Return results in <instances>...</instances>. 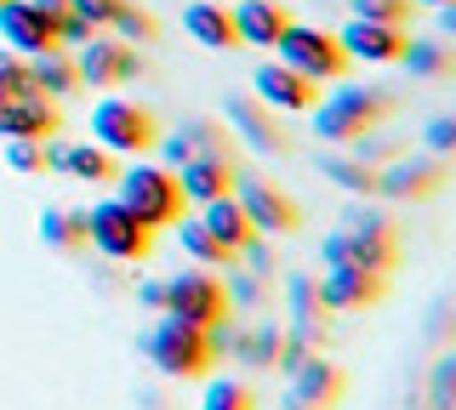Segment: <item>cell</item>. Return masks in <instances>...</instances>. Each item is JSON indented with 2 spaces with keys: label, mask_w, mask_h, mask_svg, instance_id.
Segmentation results:
<instances>
[{
  "label": "cell",
  "mask_w": 456,
  "mask_h": 410,
  "mask_svg": "<svg viewBox=\"0 0 456 410\" xmlns=\"http://www.w3.org/2000/svg\"><path fill=\"white\" fill-rule=\"evenodd\" d=\"M86 245H97L114 262H142L154 251V234L142 229L120 200H97L92 211H86Z\"/></svg>",
  "instance_id": "obj_7"
},
{
  "label": "cell",
  "mask_w": 456,
  "mask_h": 410,
  "mask_svg": "<svg viewBox=\"0 0 456 410\" xmlns=\"http://www.w3.org/2000/svg\"><path fill=\"white\" fill-rule=\"evenodd\" d=\"M137 302L160 314V302H166V279H142V285H137Z\"/></svg>",
  "instance_id": "obj_44"
},
{
  "label": "cell",
  "mask_w": 456,
  "mask_h": 410,
  "mask_svg": "<svg viewBox=\"0 0 456 410\" xmlns=\"http://www.w3.org/2000/svg\"><path fill=\"white\" fill-rule=\"evenodd\" d=\"M234 200H240V211H246L251 234H263V239L291 234L297 222H303V211L285 200L274 182H263V177H240V172H234Z\"/></svg>",
  "instance_id": "obj_10"
},
{
  "label": "cell",
  "mask_w": 456,
  "mask_h": 410,
  "mask_svg": "<svg viewBox=\"0 0 456 410\" xmlns=\"http://www.w3.org/2000/svg\"><path fill=\"white\" fill-rule=\"evenodd\" d=\"M223 120H228V132H234L240 143H251L256 154H285V149H291V143H285V132L274 125V115H268L256 97L228 92L223 97Z\"/></svg>",
  "instance_id": "obj_15"
},
{
  "label": "cell",
  "mask_w": 456,
  "mask_h": 410,
  "mask_svg": "<svg viewBox=\"0 0 456 410\" xmlns=\"http://www.w3.org/2000/svg\"><path fill=\"white\" fill-rule=\"evenodd\" d=\"M52 35H57V46H75V52H80V46H86V40H92L97 29H92L86 18H75V12H63V18L52 23Z\"/></svg>",
  "instance_id": "obj_39"
},
{
  "label": "cell",
  "mask_w": 456,
  "mask_h": 410,
  "mask_svg": "<svg viewBox=\"0 0 456 410\" xmlns=\"http://www.w3.org/2000/svg\"><path fill=\"white\" fill-rule=\"evenodd\" d=\"M200 410H256V393L240 376H211L200 393Z\"/></svg>",
  "instance_id": "obj_31"
},
{
  "label": "cell",
  "mask_w": 456,
  "mask_h": 410,
  "mask_svg": "<svg viewBox=\"0 0 456 410\" xmlns=\"http://www.w3.org/2000/svg\"><path fill=\"white\" fill-rule=\"evenodd\" d=\"M342 399V371L320 353H308L291 371V388H285V410H331Z\"/></svg>",
  "instance_id": "obj_16"
},
{
  "label": "cell",
  "mask_w": 456,
  "mask_h": 410,
  "mask_svg": "<svg viewBox=\"0 0 456 410\" xmlns=\"http://www.w3.org/2000/svg\"><path fill=\"white\" fill-rule=\"evenodd\" d=\"M6 165L18 177L46 172V137H6Z\"/></svg>",
  "instance_id": "obj_35"
},
{
  "label": "cell",
  "mask_w": 456,
  "mask_h": 410,
  "mask_svg": "<svg viewBox=\"0 0 456 410\" xmlns=\"http://www.w3.org/2000/svg\"><path fill=\"white\" fill-rule=\"evenodd\" d=\"M28 80H35V92L46 97V103H63V97L80 92L75 58H69L63 46H57V52H40V58H28Z\"/></svg>",
  "instance_id": "obj_23"
},
{
  "label": "cell",
  "mask_w": 456,
  "mask_h": 410,
  "mask_svg": "<svg viewBox=\"0 0 456 410\" xmlns=\"http://www.w3.org/2000/svg\"><path fill=\"white\" fill-rule=\"evenodd\" d=\"M251 92L263 109H280V115H308L314 97H320V86L314 80H303L297 68H285L280 58H263L251 68Z\"/></svg>",
  "instance_id": "obj_12"
},
{
  "label": "cell",
  "mask_w": 456,
  "mask_h": 410,
  "mask_svg": "<svg viewBox=\"0 0 456 410\" xmlns=\"http://www.w3.org/2000/svg\"><path fill=\"white\" fill-rule=\"evenodd\" d=\"M417 6H451V0H417Z\"/></svg>",
  "instance_id": "obj_46"
},
{
  "label": "cell",
  "mask_w": 456,
  "mask_h": 410,
  "mask_svg": "<svg viewBox=\"0 0 456 410\" xmlns=\"http://www.w3.org/2000/svg\"><path fill=\"white\" fill-rule=\"evenodd\" d=\"M445 182H451L445 154H399V160L377 165L370 194H377V200H428V194H439Z\"/></svg>",
  "instance_id": "obj_8"
},
{
  "label": "cell",
  "mask_w": 456,
  "mask_h": 410,
  "mask_svg": "<svg viewBox=\"0 0 456 410\" xmlns=\"http://www.w3.org/2000/svg\"><path fill=\"white\" fill-rule=\"evenodd\" d=\"M422 143H428V154H451L456 149V115H434L422 125Z\"/></svg>",
  "instance_id": "obj_38"
},
{
  "label": "cell",
  "mask_w": 456,
  "mask_h": 410,
  "mask_svg": "<svg viewBox=\"0 0 456 410\" xmlns=\"http://www.w3.org/2000/svg\"><path fill=\"white\" fill-rule=\"evenodd\" d=\"M18 97H40L35 80H28V58L0 46V103H18Z\"/></svg>",
  "instance_id": "obj_34"
},
{
  "label": "cell",
  "mask_w": 456,
  "mask_h": 410,
  "mask_svg": "<svg viewBox=\"0 0 456 410\" xmlns=\"http://www.w3.org/2000/svg\"><path fill=\"white\" fill-rule=\"evenodd\" d=\"M142 353H149V365L160 376H171V382L206 376L211 359H217L211 342H206V325H183V319H171V314H160V325L142 336Z\"/></svg>",
  "instance_id": "obj_3"
},
{
  "label": "cell",
  "mask_w": 456,
  "mask_h": 410,
  "mask_svg": "<svg viewBox=\"0 0 456 410\" xmlns=\"http://www.w3.org/2000/svg\"><path fill=\"white\" fill-rule=\"evenodd\" d=\"M75 75H80V86H92V92H114V86H126V80L142 75V52L126 46V40H114V35H92L75 58Z\"/></svg>",
  "instance_id": "obj_9"
},
{
  "label": "cell",
  "mask_w": 456,
  "mask_h": 410,
  "mask_svg": "<svg viewBox=\"0 0 456 410\" xmlns=\"http://www.w3.org/2000/svg\"><path fill=\"white\" fill-rule=\"evenodd\" d=\"M35 6H40V18H46V23H57L69 12V0H35Z\"/></svg>",
  "instance_id": "obj_45"
},
{
  "label": "cell",
  "mask_w": 456,
  "mask_h": 410,
  "mask_svg": "<svg viewBox=\"0 0 456 410\" xmlns=\"http://www.w3.org/2000/svg\"><path fill=\"white\" fill-rule=\"evenodd\" d=\"M40 239L52 251H80L86 245V211L80 205H46L40 211Z\"/></svg>",
  "instance_id": "obj_26"
},
{
  "label": "cell",
  "mask_w": 456,
  "mask_h": 410,
  "mask_svg": "<svg viewBox=\"0 0 456 410\" xmlns=\"http://www.w3.org/2000/svg\"><path fill=\"white\" fill-rule=\"evenodd\" d=\"M280 342H285L280 325H256L251 336H240V342H234V359H240V365H251V371H274Z\"/></svg>",
  "instance_id": "obj_30"
},
{
  "label": "cell",
  "mask_w": 456,
  "mask_h": 410,
  "mask_svg": "<svg viewBox=\"0 0 456 410\" xmlns=\"http://www.w3.org/2000/svg\"><path fill=\"white\" fill-rule=\"evenodd\" d=\"M320 257H325V268L348 262V268H365V274L388 279L399 268V239L394 234H348V229H342V234H325Z\"/></svg>",
  "instance_id": "obj_11"
},
{
  "label": "cell",
  "mask_w": 456,
  "mask_h": 410,
  "mask_svg": "<svg viewBox=\"0 0 456 410\" xmlns=\"http://www.w3.org/2000/svg\"><path fill=\"white\" fill-rule=\"evenodd\" d=\"M114 189H120L114 200L132 211L149 234L171 229V222L183 217V205H189V200H183V189H177V177H171L160 160H142V154H137L132 165H120V172H114Z\"/></svg>",
  "instance_id": "obj_1"
},
{
  "label": "cell",
  "mask_w": 456,
  "mask_h": 410,
  "mask_svg": "<svg viewBox=\"0 0 456 410\" xmlns=\"http://www.w3.org/2000/svg\"><path fill=\"white\" fill-rule=\"evenodd\" d=\"M228 23H234V46H251V52H274L280 29L291 23V12L280 0H228Z\"/></svg>",
  "instance_id": "obj_17"
},
{
  "label": "cell",
  "mask_w": 456,
  "mask_h": 410,
  "mask_svg": "<svg viewBox=\"0 0 456 410\" xmlns=\"http://www.w3.org/2000/svg\"><path fill=\"white\" fill-rule=\"evenodd\" d=\"M342 229H348V234H394V239H399V229H394L388 211H377V205H365V200L342 211Z\"/></svg>",
  "instance_id": "obj_36"
},
{
  "label": "cell",
  "mask_w": 456,
  "mask_h": 410,
  "mask_svg": "<svg viewBox=\"0 0 456 410\" xmlns=\"http://www.w3.org/2000/svg\"><path fill=\"white\" fill-rule=\"evenodd\" d=\"M337 46L348 52V63H399V52H405V29L348 18V23L337 29Z\"/></svg>",
  "instance_id": "obj_19"
},
{
  "label": "cell",
  "mask_w": 456,
  "mask_h": 410,
  "mask_svg": "<svg viewBox=\"0 0 456 410\" xmlns=\"http://www.w3.org/2000/svg\"><path fill=\"white\" fill-rule=\"evenodd\" d=\"M57 172H69L80 182H114L120 160H114L103 143H57Z\"/></svg>",
  "instance_id": "obj_24"
},
{
  "label": "cell",
  "mask_w": 456,
  "mask_h": 410,
  "mask_svg": "<svg viewBox=\"0 0 456 410\" xmlns=\"http://www.w3.org/2000/svg\"><path fill=\"white\" fill-rule=\"evenodd\" d=\"M228 279H234L228 302H256V296H263V291H256V274H228Z\"/></svg>",
  "instance_id": "obj_43"
},
{
  "label": "cell",
  "mask_w": 456,
  "mask_h": 410,
  "mask_svg": "<svg viewBox=\"0 0 456 410\" xmlns=\"http://www.w3.org/2000/svg\"><path fill=\"white\" fill-rule=\"evenodd\" d=\"M69 12H75V18H86L92 29H109L114 12H120V0H69Z\"/></svg>",
  "instance_id": "obj_40"
},
{
  "label": "cell",
  "mask_w": 456,
  "mask_h": 410,
  "mask_svg": "<svg viewBox=\"0 0 456 410\" xmlns=\"http://www.w3.org/2000/svg\"><path fill=\"white\" fill-rule=\"evenodd\" d=\"M200 229H206L211 239H217V245L228 251V257H234V251L246 245V239H256L234 194H217V200H206V205H200Z\"/></svg>",
  "instance_id": "obj_21"
},
{
  "label": "cell",
  "mask_w": 456,
  "mask_h": 410,
  "mask_svg": "<svg viewBox=\"0 0 456 410\" xmlns=\"http://www.w3.org/2000/svg\"><path fill=\"white\" fill-rule=\"evenodd\" d=\"M171 177H177L183 200L206 205V200H217V194H234V154H189Z\"/></svg>",
  "instance_id": "obj_18"
},
{
  "label": "cell",
  "mask_w": 456,
  "mask_h": 410,
  "mask_svg": "<svg viewBox=\"0 0 456 410\" xmlns=\"http://www.w3.org/2000/svg\"><path fill=\"white\" fill-rule=\"evenodd\" d=\"M388 109H394L388 86H337L314 109V137H320V143H354V137H365Z\"/></svg>",
  "instance_id": "obj_2"
},
{
  "label": "cell",
  "mask_w": 456,
  "mask_h": 410,
  "mask_svg": "<svg viewBox=\"0 0 456 410\" xmlns=\"http://www.w3.org/2000/svg\"><path fill=\"white\" fill-rule=\"evenodd\" d=\"M274 58H280L285 68H297L303 80H314V86L348 75V52H342L337 35L320 29V23H285L280 40H274Z\"/></svg>",
  "instance_id": "obj_4"
},
{
  "label": "cell",
  "mask_w": 456,
  "mask_h": 410,
  "mask_svg": "<svg viewBox=\"0 0 456 410\" xmlns=\"http://www.w3.org/2000/svg\"><path fill=\"white\" fill-rule=\"evenodd\" d=\"M451 371H456V353L434 365V410H451Z\"/></svg>",
  "instance_id": "obj_42"
},
{
  "label": "cell",
  "mask_w": 456,
  "mask_h": 410,
  "mask_svg": "<svg viewBox=\"0 0 456 410\" xmlns=\"http://www.w3.org/2000/svg\"><path fill=\"white\" fill-rule=\"evenodd\" d=\"M0 46L18 58H40V52H57V35L35 0H0Z\"/></svg>",
  "instance_id": "obj_14"
},
{
  "label": "cell",
  "mask_w": 456,
  "mask_h": 410,
  "mask_svg": "<svg viewBox=\"0 0 456 410\" xmlns=\"http://www.w3.org/2000/svg\"><path fill=\"white\" fill-rule=\"evenodd\" d=\"M154 149H160V165H166V172H177V165L183 160H189V137H183V132H171V137H154Z\"/></svg>",
  "instance_id": "obj_41"
},
{
  "label": "cell",
  "mask_w": 456,
  "mask_h": 410,
  "mask_svg": "<svg viewBox=\"0 0 456 410\" xmlns=\"http://www.w3.org/2000/svg\"><path fill=\"white\" fill-rule=\"evenodd\" d=\"M354 18L365 23H388V29H411V18H417V0H348Z\"/></svg>",
  "instance_id": "obj_32"
},
{
  "label": "cell",
  "mask_w": 456,
  "mask_h": 410,
  "mask_svg": "<svg viewBox=\"0 0 456 410\" xmlns=\"http://www.w3.org/2000/svg\"><path fill=\"white\" fill-rule=\"evenodd\" d=\"M320 172L337 182V189H348L354 200H370V182H377V165L354 160V154H320Z\"/></svg>",
  "instance_id": "obj_28"
},
{
  "label": "cell",
  "mask_w": 456,
  "mask_h": 410,
  "mask_svg": "<svg viewBox=\"0 0 456 410\" xmlns=\"http://www.w3.org/2000/svg\"><path fill=\"white\" fill-rule=\"evenodd\" d=\"M114 40H126V46H142V40H154L160 35V23H154V12H142V6H132V0H120V12H114Z\"/></svg>",
  "instance_id": "obj_33"
},
{
  "label": "cell",
  "mask_w": 456,
  "mask_h": 410,
  "mask_svg": "<svg viewBox=\"0 0 456 410\" xmlns=\"http://www.w3.org/2000/svg\"><path fill=\"white\" fill-rule=\"evenodd\" d=\"M177 132L189 137V149H194V154H228V149H223V143H228V132H223L217 120H183Z\"/></svg>",
  "instance_id": "obj_37"
},
{
  "label": "cell",
  "mask_w": 456,
  "mask_h": 410,
  "mask_svg": "<svg viewBox=\"0 0 456 410\" xmlns=\"http://www.w3.org/2000/svg\"><path fill=\"white\" fill-rule=\"evenodd\" d=\"M314 291H320V308H331V314H360V308L382 302V291H388V279L382 274H365V268H325L320 279H314Z\"/></svg>",
  "instance_id": "obj_13"
},
{
  "label": "cell",
  "mask_w": 456,
  "mask_h": 410,
  "mask_svg": "<svg viewBox=\"0 0 456 410\" xmlns=\"http://www.w3.org/2000/svg\"><path fill=\"white\" fill-rule=\"evenodd\" d=\"M160 314L183 319V325H217V319H228V285L211 268H183V274L166 279Z\"/></svg>",
  "instance_id": "obj_6"
},
{
  "label": "cell",
  "mask_w": 456,
  "mask_h": 410,
  "mask_svg": "<svg viewBox=\"0 0 456 410\" xmlns=\"http://www.w3.org/2000/svg\"><path fill=\"white\" fill-rule=\"evenodd\" d=\"M160 137V120L137 103V97H97L92 103V143H103L109 154H149Z\"/></svg>",
  "instance_id": "obj_5"
},
{
  "label": "cell",
  "mask_w": 456,
  "mask_h": 410,
  "mask_svg": "<svg viewBox=\"0 0 456 410\" xmlns=\"http://www.w3.org/2000/svg\"><path fill=\"white\" fill-rule=\"evenodd\" d=\"M399 63H405L411 80H445L451 75V52L439 46V40H405Z\"/></svg>",
  "instance_id": "obj_29"
},
{
  "label": "cell",
  "mask_w": 456,
  "mask_h": 410,
  "mask_svg": "<svg viewBox=\"0 0 456 410\" xmlns=\"http://www.w3.org/2000/svg\"><path fill=\"white\" fill-rule=\"evenodd\" d=\"M285 302H291V336H303V342H320V291H314V279L308 274H291L285 279Z\"/></svg>",
  "instance_id": "obj_25"
},
{
  "label": "cell",
  "mask_w": 456,
  "mask_h": 410,
  "mask_svg": "<svg viewBox=\"0 0 456 410\" xmlns=\"http://www.w3.org/2000/svg\"><path fill=\"white\" fill-rule=\"evenodd\" d=\"M183 29H189L206 52H228V46H234V23H228L223 0H189V6H183Z\"/></svg>",
  "instance_id": "obj_22"
},
{
  "label": "cell",
  "mask_w": 456,
  "mask_h": 410,
  "mask_svg": "<svg viewBox=\"0 0 456 410\" xmlns=\"http://www.w3.org/2000/svg\"><path fill=\"white\" fill-rule=\"evenodd\" d=\"M171 229H177V245H183V257H189L194 268H211V274H217V268H228V262H234V257H228V251L217 245V239H211L206 229H200V217H177Z\"/></svg>",
  "instance_id": "obj_27"
},
{
  "label": "cell",
  "mask_w": 456,
  "mask_h": 410,
  "mask_svg": "<svg viewBox=\"0 0 456 410\" xmlns=\"http://www.w3.org/2000/svg\"><path fill=\"white\" fill-rule=\"evenodd\" d=\"M57 103L46 97H18V103H0V143L6 137H57Z\"/></svg>",
  "instance_id": "obj_20"
}]
</instances>
